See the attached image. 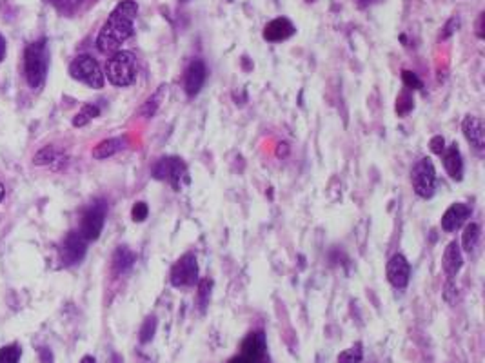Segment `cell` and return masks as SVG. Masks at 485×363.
I'll use <instances>...</instances> for the list:
<instances>
[{
  "label": "cell",
  "mask_w": 485,
  "mask_h": 363,
  "mask_svg": "<svg viewBox=\"0 0 485 363\" xmlns=\"http://www.w3.org/2000/svg\"><path fill=\"white\" fill-rule=\"evenodd\" d=\"M413 108H414L413 95H409L407 91H402V93L398 95V99H397V114L398 116H407V114L413 111Z\"/></svg>",
  "instance_id": "cell-27"
},
{
  "label": "cell",
  "mask_w": 485,
  "mask_h": 363,
  "mask_svg": "<svg viewBox=\"0 0 485 363\" xmlns=\"http://www.w3.org/2000/svg\"><path fill=\"white\" fill-rule=\"evenodd\" d=\"M411 184L420 198H433L436 191V169L431 158H422L411 171Z\"/></svg>",
  "instance_id": "cell-6"
},
{
  "label": "cell",
  "mask_w": 485,
  "mask_h": 363,
  "mask_svg": "<svg viewBox=\"0 0 485 363\" xmlns=\"http://www.w3.org/2000/svg\"><path fill=\"white\" fill-rule=\"evenodd\" d=\"M338 363H362V345L356 343L355 347L347 349L338 354Z\"/></svg>",
  "instance_id": "cell-28"
},
{
  "label": "cell",
  "mask_w": 485,
  "mask_h": 363,
  "mask_svg": "<svg viewBox=\"0 0 485 363\" xmlns=\"http://www.w3.org/2000/svg\"><path fill=\"white\" fill-rule=\"evenodd\" d=\"M147 214H150V208H147V203L145 202H137L133 205V209H131V218H133V222L137 223L144 222Z\"/></svg>",
  "instance_id": "cell-29"
},
{
  "label": "cell",
  "mask_w": 485,
  "mask_h": 363,
  "mask_svg": "<svg viewBox=\"0 0 485 363\" xmlns=\"http://www.w3.org/2000/svg\"><path fill=\"white\" fill-rule=\"evenodd\" d=\"M464 265V256H462V249L456 242H451L444 251V256H442V267H444V275L447 280H454L456 275L462 269Z\"/></svg>",
  "instance_id": "cell-16"
},
{
  "label": "cell",
  "mask_w": 485,
  "mask_h": 363,
  "mask_svg": "<svg viewBox=\"0 0 485 363\" xmlns=\"http://www.w3.org/2000/svg\"><path fill=\"white\" fill-rule=\"evenodd\" d=\"M58 158V151L53 147V145H46L42 149L36 151L35 158H33V164L35 166H49L53 162Z\"/></svg>",
  "instance_id": "cell-24"
},
{
  "label": "cell",
  "mask_w": 485,
  "mask_h": 363,
  "mask_svg": "<svg viewBox=\"0 0 485 363\" xmlns=\"http://www.w3.org/2000/svg\"><path fill=\"white\" fill-rule=\"evenodd\" d=\"M411 278V265L403 254H394L388 262V280L394 289H405Z\"/></svg>",
  "instance_id": "cell-10"
},
{
  "label": "cell",
  "mask_w": 485,
  "mask_h": 363,
  "mask_svg": "<svg viewBox=\"0 0 485 363\" xmlns=\"http://www.w3.org/2000/svg\"><path fill=\"white\" fill-rule=\"evenodd\" d=\"M5 38H4V35L0 33V62L4 60V57H5Z\"/></svg>",
  "instance_id": "cell-36"
},
{
  "label": "cell",
  "mask_w": 485,
  "mask_h": 363,
  "mask_svg": "<svg viewBox=\"0 0 485 363\" xmlns=\"http://www.w3.org/2000/svg\"><path fill=\"white\" fill-rule=\"evenodd\" d=\"M139 15V4L133 0H122L108 16L97 36V49L100 53H117L134 32V21Z\"/></svg>",
  "instance_id": "cell-1"
},
{
  "label": "cell",
  "mask_w": 485,
  "mask_h": 363,
  "mask_svg": "<svg viewBox=\"0 0 485 363\" xmlns=\"http://www.w3.org/2000/svg\"><path fill=\"white\" fill-rule=\"evenodd\" d=\"M482 24H484V13L478 18V38H484V32H482Z\"/></svg>",
  "instance_id": "cell-37"
},
{
  "label": "cell",
  "mask_w": 485,
  "mask_h": 363,
  "mask_svg": "<svg viewBox=\"0 0 485 363\" xmlns=\"http://www.w3.org/2000/svg\"><path fill=\"white\" fill-rule=\"evenodd\" d=\"M80 363H97V360H95L93 356H84V358L80 360Z\"/></svg>",
  "instance_id": "cell-38"
},
{
  "label": "cell",
  "mask_w": 485,
  "mask_h": 363,
  "mask_svg": "<svg viewBox=\"0 0 485 363\" xmlns=\"http://www.w3.org/2000/svg\"><path fill=\"white\" fill-rule=\"evenodd\" d=\"M242 358L248 360L249 363H265L268 360V345H265V336L262 332H251L242 345Z\"/></svg>",
  "instance_id": "cell-12"
},
{
  "label": "cell",
  "mask_w": 485,
  "mask_h": 363,
  "mask_svg": "<svg viewBox=\"0 0 485 363\" xmlns=\"http://www.w3.org/2000/svg\"><path fill=\"white\" fill-rule=\"evenodd\" d=\"M38 354H40V362L42 363H53V353L47 347L38 349Z\"/></svg>",
  "instance_id": "cell-35"
},
{
  "label": "cell",
  "mask_w": 485,
  "mask_h": 363,
  "mask_svg": "<svg viewBox=\"0 0 485 363\" xmlns=\"http://www.w3.org/2000/svg\"><path fill=\"white\" fill-rule=\"evenodd\" d=\"M165 91H167V88H165L164 84H162L161 88L156 89L155 93L151 95L150 99L145 100L144 105L140 108V114H142L144 118H151V116H155V113L158 111V108H161L162 100H164Z\"/></svg>",
  "instance_id": "cell-21"
},
{
  "label": "cell",
  "mask_w": 485,
  "mask_h": 363,
  "mask_svg": "<svg viewBox=\"0 0 485 363\" xmlns=\"http://www.w3.org/2000/svg\"><path fill=\"white\" fill-rule=\"evenodd\" d=\"M124 147H126L124 136H113V138H108V140H102L100 144L95 145L93 158H97V160H104V158H109V156L117 155V153L124 149Z\"/></svg>",
  "instance_id": "cell-19"
},
{
  "label": "cell",
  "mask_w": 485,
  "mask_h": 363,
  "mask_svg": "<svg viewBox=\"0 0 485 363\" xmlns=\"http://www.w3.org/2000/svg\"><path fill=\"white\" fill-rule=\"evenodd\" d=\"M402 80L403 84L407 86L409 89H413V91H416V89H422L423 88V82L418 78V75L413 71H403L402 73Z\"/></svg>",
  "instance_id": "cell-30"
},
{
  "label": "cell",
  "mask_w": 485,
  "mask_h": 363,
  "mask_svg": "<svg viewBox=\"0 0 485 363\" xmlns=\"http://www.w3.org/2000/svg\"><path fill=\"white\" fill-rule=\"evenodd\" d=\"M442 158H444V167L447 175L454 182H462V178H464V160H462V155H460L458 145L451 144L442 153Z\"/></svg>",
  "instance_id": "cell-17"
},
{
  "label": "cell",
  "mask_w": 485,
  "mask_h": 363,
  "mask_svg": "<svg viewBox=\"0 0 485 363\" xmlns=\"http://www.w3.org/2000/svg\"><path fill=\"white\" fill-rule=\"evenodd\" d=\"M444 296H445V300L449 301V303H454V301L458 300V289H456V286H454V280L445 281Z\"/></svg>",
  "instance_id": "cell-33"
},
{
  "label": "cell",
  "mask_w": 485,
  "mask_h": 363,
  "mask_svg": "<svg viewBox=\"0 0 485 363\" xmlns=\"http://www.w3.org/2000/svg\"><path fill=\"white\" fill-rule=\"evenodd\" d=\"M49 66V49L46 38L32 42L24 51V77L29 88L38 89L46 80Z\"/></svg>",
  "instance_id": "cell-2"
},
{
  "label": "cell",
  "mask_w": 485,
  "mask_h": 363,
  "mask_svg": "<svg viewBox=\"0 0 485 363\" xmlns=\"http://www.w3.org/2000/svg\"><path fill=\"white\" fill-rule=\"evenodd\" d=\"M184 2H187V0H184Z\"/></svg>",
  "instance_id": "cell-43"
},
{
  "label": "cell",
  "mask_w": 485,
  "mask_h": 363,
  "mask_svg": "<svg viewBox=\"0 0 485 363\" xmlns=\"http://www.w3.org/2000/svg\"><path fill=\"white\" fill-rule=\"evenodd\" d=\"M471 218V208L469 205H465V203H453L447 211H445V214L442 216V229H444L445 233H454V231H458L462 225H464L467 220Z\"/></svg>",
  "instance_id": "cell-14"
},
{
  "label": "cell",
  "mask_w": 485,
  "mask_h": 363,
  "mask_svg": "<svg viewBox=\"0 0 485 363\" xmlns=\"http://www.w3.org/2000/svg\"><path fill=\"white\" fill-rule=\"evenodd\" d=\"M211 289H213V281L209 278H204L196 284V307L198 311L204 314L209 307V298H211Z\"/></svg>",
  "instance_id": "cell-22"
},
{
  "label": "cell",
  "mask_w": 485,
  "mask_h": 363,
  "mask_svg": "<svg viewBox=\"0 0 485 363\" xmlns=\"http://www.w3.org/2000/svg\"><path fill=\"white\" fill-rule=\"evenodd\" d=\"M4 197H5V189H4V186L0 184V202L4 200Z\"/></svg>",
  "instance_id": "cell-41"
},
{
  "label": "cell",
  "mask_w": 485,
  "mask_h": 363,
  "mask_svg": "<svg viewBox=\"0 0 485 363\" xmlns=\"http://www.w3.org/2000/svg\"><path fill=\"white\" fill-rule=\"evenodd\" d=\"M206 77H207V68L204 60L196 58L193 60L186 69V75H184V89H186L187 97H196L200 93V89L204 88L206 84Z\"/></svg>",
  "instance_id": "cell-11"
},
{
  "label": "cell",
  "mask_w": 485,
  "mask_h": 363,
  "mask_svg": "<svg viewBox=\"0 0 485 363\" xmlns=\"http://www.w3.org/2000/svg\"><path fill=\"white\" fill-rule=\"evenodd\" d=\"M296 33V27L287 16H276L271 22H268V26L263 27V38L268 42H284L289 40L291 36Z\"/></svg>",
  "instance_id": "cell-13"
},
{
  "label": "cell",
  "mask_w": 485,
  "mask_h": 363,
  "mask_svg": "<svg viewBox=\"0 0 485 363\" xmlns=\"http://www.w3.org/2000/svg\"><path fill=\"white\" fill-rule=\"evenodd\" d=\"M57 10L60 11H66V10H75V8H78V5L82 4L84 0H49Z\"/></svg>",
  "instance_id": "cell-32"
},
{
  "label": "cell",
  "mask_w": 485,
  "mask_h": 363,
  "mask_svg": "<svg viewBox=\"0 0 485 363\" xmlns=\"http://www.w3.org/2000/svg\"><path fill=\"white\" fill-rule=\"evenodd\" d=\"M480 238H482V227L480 223H469L467 227H465L464 234H462V247H464L465 253L473 254L476 251V247H478V244H480Z\"/></svg>",
  "instance_id": "cell-20"
},
{
  "label": "cell",
  "mask_w": 485,
  "mask_h": 363,
  "mask_svg": "<svg viewBox=\"0 0 485 363\" xmlns=\"http://www.w3.org/2000/svg\"><path fill=\"white\" fill-rule=\"evenodd\" d=\"M86 251H88V242L78 231H73L67 234L60 245V260L66 267H73L82 262Z\"/></svg>",
  "instance_id": "cell-9"
},
{
  "label": "cell",
  "mask_w": 485,
  "mask_h": 363,
  "mask_svg": "<svg viewBox=\"0 0 485 363\" xmlns=\"http://www.w3.org/2000/svg\"><path fill=\"white\" fill-rule=\"evenodd\" d=\"M356 2H358V5H360V8H366L367 4H371L372 0H356Z\"/></svg>",
  "instance_id": "cell-40"
},
{
  "label": "cell",
  "mask_w": 485,
  "mask_h": 363,
  "mask_svg": "<svg viewBox=\"0 0 485 363\" xmlns=\"http://www.w3.org/2000/svg\"><path fill=\"white\" fill-rule=\"evenodd\" d=\"M106 213H108V203L104 200H95L82 214L80 220V231L86 242H95L98 240L100 233L104 229V222H106Z\"/></svg>",
  "instance_id": "cell-7"
},
{
  "label": "cell",
  "mask_w": 485,
  "mask_h": 363,
  "mask_svg": "<svg viewBox=\"0 0 485 363\" xmlns=\"http://www.w3.org/2000/svg\"><path fill=\"white\" fill-rule=\"evenodd\" d=\"M429 149L433 151L434 155H442L445 151V140L444 136H433L429 142Z\"/></svg>",
  "instance_id": "cell-34"
},
{
  "label": "cell",
  "mask_w": 485,
  "mask_h": 363,
  "mask_svg": "<svg viewBox=\"0 0 485 363\" xmlns=\"http://www.w3.org/2000/svg\"><path fill=\"white\" fill-rule=\"evenodd\" d=\"M229 363H249V362L246 358H242V356H237V358H233Z\"/></svg>",
  "instance_id": "cell-39"
},
{
  "label": "cell",
  "mask_w": 485,
  "mask_h": 363,
  "mask_svg": "<svg viewBox=\"0 0 485 363\" xmlns=\"http://www.w3.org/2000/svg\"><path fill=\"white\" fill-rule=\"evenodd\" d=\"M134 262H137V254L128 247V245H120L117 247L113 254V269L117 275H126L133 269Z\"/></svg>",
  "instance_id": "cell-18"
},
{
  "label": "cell",
  "mask_w": 485,
  "mask_h": 363,
  "mask_svg": "<svg viewBox=\"0 0 485 363\" xmlns=\"http://www.w3.org/2000/svg\"><path fill=\"white\" fill-rule=\"evenodd\" d=\"M156 325H158V320H156V316H147L144 320V323H142V329H140V343H150L153 338H155V332H156Z\"/></svg>",
  "instance_id": "cell-26"
},
{
  "label": "cell",
  "mask_w": 485,
  "mask_h": 363,
  "mask_svg": "<svg viewBox=\"0 0 485 363\" xmlns=\"http://www.w3.org/2000/svg\"><path fill=\"white\" fill-rule=\"evenodd\" d=\"M22 347L19 343H11L0 349V363H21Z\"/></svg>",
  "instance_id": "cell-25"
},
{
  "label": "cell",
  "mask_w": 485,
  "mask_h": 363,
  "mask_svg": "<svg viewBox=\"0 0 485 363\" xmlns=\"http://www.w3.org/2000/svg\"><path fill=\"white\" fill-rule=\"evenodd\" d=\"M139 75V62L133 51H117L106 64V77L117 88H128Z\"/></svg>",
  "instance_id": "cell-3"
},
{
  "label": "cell",
  "mask_w": 485,
  "mask_h": 363,
  "mask_svg": "<svg viewBox=\"0 0 485 363\" xmlns=\"http://www.w3.org/2000/svg\"><path fill=\"white\" fill-rule=\"evenodd\" d=\"M305 2H315V0H305Z\"/></svg>",
  "instance_id": "cell-42"
},
{
  "label": "cell",
  "mask_w": 485,
  "mask_h": 363,
  "mask_svg": "<svg viewBox=\"0 0 485 363\" xmlns=\"http://www.w3.org/2000/svg\"><path fill=\"white\" fill-rule=\"evenodd\" d=\"M462 131H464L465 138L469 140V144L475 149L482 151L485 147V131L484 122L475 114H467L462 122Z\"/></svg>",
  "instance_id": "cell-15"
},
{
  "label": "cell",
  "mask_w": 485,
  "mask_h": 363,
  "mask_svg": "<svg viewBox=\"0 0 485 363\" xmlns=\"http://www.w3.org/2000/svg\"><path fill=\"white\" fill-rule=\"evenodd\" d=\"M69 75L75 78L77 82L84 84L91 89H102L106 84V77H104L100 64L89 55H78L69 66Z\"/></svg>",
  "instance_id": "cell-5"
},
{
  "label": "cell",
  "mask_w": 485,
  "mask_h": 363,
  "mask_svg": "<svg viewBox=\"0 0 485 363\" xmlns=\"http://www.w3.org/2000/svg\"><path fill=\"white\" fill-rule=\"evenodd\" d=\"M98 114H100V109H98L97 105L93 104L84 105V108L80 109V113L73 118V125H75V127H82V125L89 124L93 118H97Z\"/></svg>",
  "instance_id": "cell-23"
},
{
  "label": "cell",
  "mask_w": 485,
  "mask_h": 363,
  "mask_svg": "<svg viewBox=\"0 0 485 363\" xmlns=\"http://www.w3.org/2000/svg\"><path fill=\"white\" fill-rule=\"evenodd\" d=\"M171 284L176 289H191L198 284V262L195 254L187 253L176 260L171 269Z\"/></svg>",
  "instance_id": "cell-8"
},
{
  "label": "cell",
  "mask_w": 485,
  "mask_h": 363,
  "mask_svg": "<svg viewBox=\"0 0 485 363\" xmlns=\"http://www.w3.org/2000/svg\"><path fill=\"white\" fill-rule=\"evenodd\" d=\"M151 177L155 180L167 182L175 191H180L182 184H189L186 162L178 156H165L158 160L151 169Z\"/></svg>",
  "instance_id": "cell-4"
},
{
  "label": "cell",
  "mask_w": 485,
  "mask_h": 363,
  "mask_svg": "<svg viewBox=\"0 0 485 363\" xmlns=\"http://www.w3.org/2000/svg\"><path fill=\"white\" fill-rule=\"evenodd\" d=\"M458 26H460V18L458 16H453L447 24H445V27L440 32V36H438V40H447L449 36H453L454 35V32L458 29Z\"/></svg>",
  "instance_id": "cell-31"
}]
</instances>
